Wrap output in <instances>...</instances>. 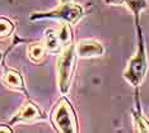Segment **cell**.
<instances>
[{"label": "cell", "instance_id": "cell-4", "mask_svg": "<svg viewBox=\"0 0 149 133\" xmlns=\"http://www.w3.org/2000/svg\"><path fill=\"white\" fill-rule=\"evenodd\" d=\"M50 121L54 128L60 133H78L79 124H78V115L70 100L66 95H63L54 105Z\"/></svg>", "mask_w": 149, "mask_h": 133}, {"label": "cell", "instance_id": "cell-9", "mask_svg": "<svg viewBox=\"0 0 149 133\" xmlns=\"http://www.w3.org/2000/svg\"><path fill=\"white\" fill-rule=\"evenodd\" d=\"M42 43L49 54H59V52L63 48L61 41L59 38L57 30L55 28H49L46 29L45 34L42 37Z\"/></svg>", "mask_w": 149, "mask_h": 133}, {"label": "cell", "instance_id": "cell-1", "mask_svg": "<svg viewBox=\"0 0 149 133\" xmlns=\"http://www.w3.org/2000/svg\"><path fill=\"white\" fill-rule=\"evenodd\" d=\"M136 34H138V43L136 51L133 54L129 62L125 67L123 77L125 81L131 85L134 89H139L140 85L144 83L149 70V57L147 52V46H145V39L143 36L141 27H136Z\"/></svg>", "mask_w": 149, "mask_h": 133}, {"label": "cell", "instance_id": "cell-5", "mask_svg": "<svg viewBox=\"0 0 149 133\" xmlns=\"http://www.w3.org/2000/svg\"><path fill=\"white\" fill-rule=\"evenodd\" d=\"M47 118L49 117L46 115L45 112L35 101H32L28 96L22 107L13 114L10 121L8 122V124L9 125L28 124V123H35V122H40V121H46Z\"/></svg>", "mask_w": 149, "mask_h": 133}, {"label": "cell", "instance_id": "cell-14", "mask_svg": "<svg viewBox=\"0 0 149 133\" xmlns=\"http://www.w3.org/2000/svg\"><path fill=\"white\" fill-rule=\"evenodd\" d=\"M4 57H5V54H3L1 51H0V62H1V61H4Z\"/></svg>", "mask_w": 149, "mask_h": 133}, {"label": "cell", "instance_id": "cell-3", "mask_svg": "<svg viewBox=\"0 0 149 133\" xmlns=\"http://www.w3.org/2000/svg\"><path fill=\"white\" fill-rule=\"evenodd\" d=\"M87 14V6L77 4L74 1L60 3L56 8L47 12H35L29 15V20H43V19H57L60 22H65L70 25H75Z\"/></svg>", "mask_w": 149, "mask_h": 133}, {"label": "cell", "instance_id": "cell-8", "mask_svg": "<svg viewBox=\"0 0 149 133\" xmlns=\"http://www.w3.org/2000/svg\"><path fill=\"white\" fill-rule=\"evenodd\" d=\"M131 117H133L135 132L149 133V122L144 117L143 110H141L140 99H139V89H135V109H133V112H131Z\"/></svg>", "mask_w": 149, "mask_h": 133}, {"label": "cell", "instance_id": "cell-12", "mask_svg": "<svg viewBox=\"0 0 149 133\" xmlns=\"http://www.w3.org/2000/svg\"><path fill=\"white\" fill-rule=\"evenodd\" d=\"M15 23L12 19L0 17V39L9 38L15 30Z\"/></svg>", "mask_w": 149, "mask_h": 133}, {"label": "cell", "instance_id": "cell-2", "mask_svg": "<svg viewBox=\"0 0 149 133\" xmlns=\"http://www.w3.org/2000/svg\"><path fill=\"white\" fill-rule=\"evenodd\" d=\"M78 56L75 52V42L63 46L56 60V80L61 95H68L77 70Z\"/></svg>", "mask_w": 149, "mask_h": 133}, {"label": "cell", "instance_id": "cell-7", "mask_svg": "<svg viewBox=\"0 0 149 133\" xmlns=\"http://www.w3.org/2000/svg\"><path fill=\"white\" fill-rule=\"evenodd\" d=\"M75 52L78 59H96L103 56L106 50L102 42L94 38H83L75 42Z\"/></svg>", "mask_w": 149, "mask_h": 133}, {"label": "cell", "instance_id": "cell-13", "mask_svg": "<svg viewBox=\"0 0 149 133\" xmlns=\"http://www.w3.org/2000/svg\"><path fill=\"white\" fill-rule=\"evenodd\" d=\"M104 1V4H107V5H124V0H103Z\"/></svg>", "mask_w": 149, "mask_h": 133}, {"label": "cell", "instance_id": "cell-11", "mask_svg": "<svg viewBox=\"0 0 149 133\" xmlns=\"http://www.w3.org/2000/svg\"><path fill=\"white\" fill-rule=\"evenodd\" d=\"M124 5L133 13L135 27L140 25V14L149 8V0H124Z\"/></svg>", "mask_w": 149, "mask_h": 133}, {"label": "cell", "instance_id": "cell-15", "mask_svg": "<svg viewBox=\"0 0 149 133\" xmlns=\"http://www.w3.org/2000/svg\"><path fill=\"white\" fill-rule=\"evenodd\" d=\"M66 1H73V0H60V3H66Z\"/></svg>", "mask_w": 149, "mask_h": 133}, {"label": "cell", "instance_id": "cell-6", "mask_svg": "<svg viewBox=\"0 0 149 133\" xmlns=\"http://www.w3.org/2000/svg\"><path fill=\"white\" fill-rule=\"evenodd\" d=\"M0 83H1V85H4L6 89H9V90L22 93L26 96H28L26 81L23 75L21 74V71L12 69V67L6 66L5 63H4V69H3V74L0 76Z\"/></svg>", "mask_w": 149, "mask_h": 133}, {"label": "cell", "instance_id": "cell-10", "mask_svg": "<svg viewBox=\"0 0 149 133\" xmlns=\"http://www.w3.org/2000/svg\"><path fill=\"white\" fill-rule=\"evenodd\" d=\"M47 51L43 46L42 41H37V42H31L27 46V56H28L29 61L33 63H41L46 57Z\"/></svg>", "mask_w": 149, "mask_h": 133}]
</instances>
